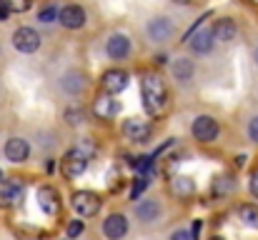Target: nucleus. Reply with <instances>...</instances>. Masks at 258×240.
I'll return each mask as SVG.
<instances>
[{"instance_id": "5", "label": "nucleus", "mask_w": 258, "mask_h": 240, "mask_svg": "<svg viewBox=\"0 0 258 240\" xmlns=\"http://www.w3.org/2000/svg\"><path fill=\"white\" fill-rule=\"evenodd\" d=\"M58 20H60L63 28H68V30H78V28L86 25V10H83L81 5H66V8L58 13Z\"/></svg>"}, {"instance_id": "29", "label": "nucleus", "mask_w": 258, "mask_h": 240, "mask_svg": "<svg viewBox=\"0 0 258 240\" xmlns=\"http://www.w3.org/2000/svg\"><path fill=\"white\" fill-rule=\"evenodd\" d=\"M78 150H81V153H83V155H86V158H90V155H93V153H95V145H93V143H90V140H83V143H81V145H78Z\"/></svg>"}, {"instance_id": "13", "label": "nucleus", "mask_w": 258, "mask_h": 240, "mask_svg": "<svg viewBox=\"0 0 258 240\" xmlns=\"http://www.w3.org/2000/svg\"><path fill=\"white\" fill-rule=\"evenodd\" d=\"M128 233V220L123 215H108L103 220V235L108 240H120Z\"/></svg>"}, {"instance_id": "9", "label": "nucleus", "mask_w": 258, "mask_h": 240, "mask_svg": "<svg viewBox=\"0 0 258 240\" xmlns=\"http://www.w3.org/2000/svg\"><path fill=\"white\" fill-rule=\"evenodd\" d=\"M86 165H88V158L78 150V148L71 150L66 158L60 160V168H63V175H66V178H78V175H83Z\"/></svg>"}, {"instance_id": "14", "label": "nucleus", "mask_w": 258, "mask_h": 240, "mask_svg": "<svg viewBox=\"0 0 258 240\" xmlns=\"http://www.w3.org/2000/svg\"><path fill=\"white\" fill-rule=\"evenodd\" d=\"M28 155H30V145L23 138H10L5 143V158L10 163H25Z\"/></svg>"}, {"instance_id": "34", "label": "nucleus", "mask_w": 258, "mask_h": 240, "mask_svg": "<svg viewBox=\"0 0 258 240\" xmlns=\"http://www.w3.org/2000/svg\"><path fill=\"white\" fill-rule=\"evenodd\" d=\"M173 3H180V5H188V3H193V0H173Z\"/></svg>"}, {"instance_id": "6", "label": "nucleus", "mask_w": 258, "mask_h": 240, "mask_svg": "<svg viewBox=\"0 0 258 240\" xmlns=\"http://www.w3.org/2000/svg\"><path fill=\"white\" fill-rule=\"evenodd\" d=\"M123 135L128 140H136V143H146L151 138V125L141 118H128L123 123Z\"/></svg>"}, {"instance_id": "2", "label": "nucleus", "mask_w": 258, "mask_h": 240, "mask_svg": "<svg viewBox=\"0 0 258 240\" xmlns=\"http://www.w3.org/2000/svg\"><path fill=\"white\" fill-rule=\"evenodd\" d=\"M190 133H193V138H196L198 143H213V140L218 138L221 128H218V120H216V118H211V115H198V118L193 120V125H190Z\"/></svg>"}, {"instance_id": "3", "label": "nucleus", "mask_w": 258, "mask_h": 240, "mask_svg": "<svg viewBox=\"0 0 258 240\" xmlns=\"http://www.w3.org/2000/svg\"><path fill=\"white\" fill-rule=\"evenodd\" d=\"M71 205H73V210L81 213L83 218H93V215L100 210V198H98L95 193H90V190H78V193H73Z\"/></svg>"}, {"instance_id": "24", "label": "nucleus", "mask_w": 258, "mask_h": 240, "mask_svg": "<svg viewBox=\"0 0 258 240\" xmlns=\"http://www.w3.org/2000/svg\"><path fill=\"white\" fill-rule=\"evenodd\" d=\"M5 5L10 8V13H25V10H30L33 0H5Z\"/></svg>"}, {"instance_id": "7", "label": "nucleus", "mask_w": 258, "mask_h": 240, "mask_svg": "<svg viewBox=\"0 0 258 240\" xmlns=\"http://www.w3.org/2000/svg\"><path fill=\"white\" fill-rule=\"evenodd\" d=\"M23 200V183L3 180L0 183V208H13Z\"/></svg>"}, {"instance_id": "12", "label": "nucleus", "mask_w": 258, "mask_h": 240, "mask_svg": "<svg viewBox=\"0 0 258 240\" xmlns=\"http://www.w3.org/2000/svg\"><path fill=\"white\" fill-rule=\"evenodd\" d=\"M93 110H95V115L98 118H103V120H110V118H115L118 113H120V103L108 93V95H100V98H95V105H93Z\"/></svg>"}, {"instance_id": "36", "label": "nucleus", "mask_w": 258, "mask_h": 240, "mask_svg": "<svg viewBox=\"0 0 258 240\" xmlns=\"http://www.w3.org/2000/svg\"><path fill=\"white\" fill-rule=\"evenodd\" d=\"M213 240H221V238H213Z\"/></svg>"}, {"instance_id": "8", "label": "nucleus", "mask_w": 258, "mask_h": 240, "mask_svg": "<svg viewBox=\"0 0 258 240\" xmlns=\"http://www.w3.org/2000/svg\"><path fill=\"white\" fill-rule=\"evenodd\" d=\"M146 33L153 43H166L173 38V23L168 18H153L148 25H146Z\"/></svg>"}, {"instance_id": "35", "label": "nucleus", "mask_w": 258, "mask_h": 240, "mask_svg": "<svg viewBox=\"0 0 258 240\" xmlns=\"http://www.w3.org/2000/svg\"><path fill=\"white\" fill-rule=\"evenodd\" d=\"M253 60H256V65H258V48L253 50Z\"/></svg>"}, {"instance_id": "21", "label": "nucleus", "mask_w": 258, "mask_h": 240, "mask_svg": "<svg viewBox=\"0 0 258 240\" xmlns=\"http://www.w3.org/2000/svg\"><path fill=\"white\" fill-rule=\"evenodd\" d=\"M241 220L258 230V205H241Z\"/></svg>"}, {"instance_id": "10", "label": "nucleus", "mask_w": 258, "mask_h": 240, "mask_svg": "<svg viewBox=\"0 0 258 240\" xmlns=\"http://www.w3.org/2000/svg\"><path fill=\"white\" fill-rule=\"evenodd\" d=\"M105 53H108V58H113V60L128 58V53H131V40H128V35H123V33L110 35L108 43H105Z\"/></svg>"}, {"instance_id": "16", "label": "nucleus", "mask_w": 258, "mask_h": 240, "mask_svg": "<svg viewBox=\"0 0 258 240\" xmlns=\"http://www.w3.org/2000/svg\"><path fill=\"white\" fill-rule=\"evenodd\" d=\"M211 33H213V38H216L218 43H231V40H236L238 28H236V23H233L231 18H221Z\"/></svg>"}, {"instance_id": "11", "label": "nucleus", "mask_w": 258, "mask_h": 240, "mask_svg": "<svg viewBox=\"0 0 258 240\" xmlns=\"http://www.w3.org/2000/svg\"><path fill=\"white\" fill-rule=\"evenodd\" d=\"M38 203H40L43 213L50 215V218L60 213V198H58V190L50 188V185H43V188L38 190Z\"/></svg>"}, {"instance_id": "28", "label": "nucleus", "mask_w": 258, "mask_h": 240, "mask_svg": "<svg viewBox=\"0 0 258 240\" xmlns=\"http://www.w3.org/2000/svg\"><path fill=\"white\" fill-rule=\"evenodd\" d=\"M66 120H68V125H81L83 123V113L81 110H68L66 113Z\"/></svg>"}, {"instance_id": "1", "label": "nucleus", "mask_w": 258, "mask_h": 240, "mask_svg": "<svg viewBox=\"0 0 258 240\" xmlns=\"http://www.w3.org/2000/svg\"><path fill=\"white\" fill-rule=\"evenodd\" d=\"M141 93H143V105L151 115H158L163 108H166V100H168V90L163 85V80L158 75H146L141 80Z\"/></svg>"}, {"instance_id": "18", "label": "nucleus", "mask_w": 258, "mask_h": 240, "mask_svg": "<svg viewBox=\"0 0 258 240\" xmlns=\"http://www.w3.org/2000/svg\"><path fill=\"white\" fill-rule=\"evenodd\" d=\"M188 45H190V50L193 53H211V48H213V33L211 30H198L196 35H190L188 38Z\"/></svg>"}, {"instance_id": "26", "label": "nucleus", "mask_w": 258, "mask_h": 240, "mask_svg": "<svg viewBox=\"0 0 258 240\" xmlns=\"http://www.w3.org/2000/svg\"><path fill=\"white\" fill-rule=\"evenodd\" d=\"M151 160H153L151 155H141V158H136V170H138V173H148L151 165H153Z\"/></svg>"}, {"instance_id": "30", "label": "nucleus", "mask_w": 258, "mask_h": 240, "mask_svg": "<svg viewBox=\"0 0 258 240\" xmlns=\"http://www.w3.org/2000/svg\"><path fill=\"white\" fill-rule=\"evenodd\" d=\"M248 138H251L253 143H258V118H253V120L248 123Z\"/></svg>"}, {"instance_id": "32", "label": "nucleus", "mask_w": 258, "mask_h": 240, "mask_svg": "<svg viewBox=\"0 0 258 240\" xmlns=\"http://www.w3.org/2000/svg\"><path fill=\"white\" fill-rule=\"evenodd\" d=\"M8 15H10V8L5 5V0H0V20H5Z\"/></svg>"}, {"instance_id": "19", "label": "nucleus", "mask_w": 258, "mask_h": 240, "mask_svg": "<svg viewBox=\"0 0 258 240\" xmlns=\"http://www.w3.org/2000/svg\"><path fill=\"white\" fill-rule=\"evenodd\" d=\"M171 190L178 198H190V195H196V180L188 175H175L171 180Z\"/></svg>"}, {"instance_id": "20", "label": "nucleus", "mask_w": 258, "mask_h": 240, "mask_svg": "<svg viewBox=\"0 0 258 240\" xmlns=\"http://www.w3.org/2000/svg\"><path fill=\"white\" fill-rule=\"evenodd\" d=\"M173 78L175 80H190L193 78V73H196V65L188 60V58H175V63H173Z\"/></svg>"}, {"instance_id": "23", "label": "nucleus", "mask_w": 258, "mask_h": 240, "mask_svg": "<svg viewBox=\"0 0 258 240\" xmlns=\"http://www.w3.org/2000/svg\"><path fill=\"white\" fill-rule=\"evenodd\" d=\"M146 185H148V175H146V173H141V175H138V178L133 180V188H131V198L136 200V198H138V195H141V193L146 190Z\"/></svg>"}, {"instance_id": "17", "label": "nucleus", "mask_w": 258, "mask_h": 240, "mask_svg": "<svg viewBox=\"0 0 258 240\" xmlns=\"http://www.w3.org/2000/svg\"><path fill=\"white\" fill-rule=\"evenodd\" d=\"M158 215H161V203L158 200H141L136 205V218L141 223H153V220H158Z\"/></svg>"}, {"instance_id": "15", "label": "nucleus", "mask_w": 258, "mask_h": 240, "mask_svg": "<svg viewBox=\"0 0 258 240\" xmlns=\"http://www.w3.org/2000/svg\"><path fill=\"white\" fill-rule=\"evenodd\" d=\"M100 83H103V90H105V93L115 95V93L125 90V85H128V73H125V70H108Z\"/></svg>"}, {"instance_id": "31", "label": "nucleus", "mask_w": 258, "mask_h": 240, "mask_svg": "<svg viewBox=\"0 0 258 240\" xmlns=\"http://www.w3.org/2000/svg\"><path fill=\"white\" fill-rule=\"evenodd\" d=\"M171 240H196V238H193L188 230H175V233L171 235Z\"/></svg>"}, {"instance_id": "27", "label": "nucleus", "mask_w": 258, "mask_h": 240, "mask_svg": "<svg viewBox=\"0 0 258 240\" xmlns=\"http://www.w3.org/2000/svg\"><path fill=\"white\" fill-rule=\"evenodd\" d=\"M83 233V220H73V223H68V238H78Z\"/></svg>"}, {"instance_id": "25", "label": "nucleus", "mask_w": 258, "mask_h": 240, "mask_svg": "<svg viewBox=\"0 0 258 240\" xmlns=\"http://www.w3.org/2000/svg\"><path fill=\"white\" fill-rule=\"evenodd\" d=\"M58 13H60L58 8H53V5H48V8H43V10L38 13V20H40V23H53V20L58 18Z\"/></svg>"}, {"instance_id": "33", "label": "nucleus", "mask_w": 258, "mask_h": 240, "mask_svg": "<svg viewBox=\"0 0 258 240\" xmlns=\"http://www.w3.org/2000/svg\"><path fill=\"white\" fill-rule=\"evenodd\" d=\"M248 188H251V193L258 198V173L256 175H251V185H248Z\"/></svg>"}, {"instance_id": "4", "label": "nucleus", "mask_w": 258, "mask_h": 240, "mask_svg": "<svg viewBox=\"0 0 258 240\" xmlns=\"http://www.w3.org/2000/svg\"><path fill=\"white\" fill-rule=\"evenodd\" d=\"M13 45L20 50V53H35L40 48V35L38 30L33 28H18L13 33Z\"/></svg>"}, {"instance_id": "22", "label": "nucleus", "mask_w": 258, "mask_h": 240, "mask_svg": "<svg viewBox=\"0 0 258 240\" xmlns=\"http://www.w3.org/2000/svg\"><path fill=\"white\" fill-rule=\"evenodd\" d=\"M233 185H236V180H233V178L221 175V178H216V180H213V193H216V195H226V193H231V190H233Z\"/></svg>"}]
</instances>
